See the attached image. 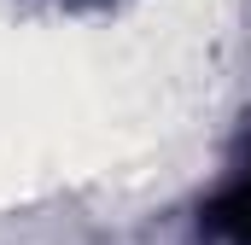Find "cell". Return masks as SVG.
Returning <instances> with one entry per match:
<instances>
[{
    "instance_id": "cell-1",
    "label": "cell",
    "mask_w": 251,
    "mask_h": 245,
    "mask_svg": "<svg viewBox=\"0 0 251 245\" xmlns=\"http://www.w3.org/2000/svg\"><path fill=\"white\" fill-rule=\"evenodd\" d=\"M210 228L222 234V245H251V170L210 204Z\"/></svg>"
}]
</instances>
